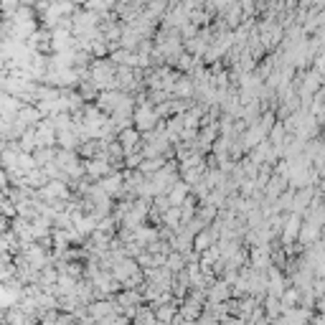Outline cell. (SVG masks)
<instances>
[{
  "label": "cell",
  "mask_w": 325,
  "mask_h": 325,
  "mask_svg": "<svg viewBox=\"0 0 325 325\" xmlns=\"http://www.w3.org/2000/svg\"><path fill=\"white\" fill-rule=\"evenodd\" d=\"M20 3H23V5H31V3H33V0H20Z\"/></svg>",
  "instance_id": "1"
}]
</instances>
